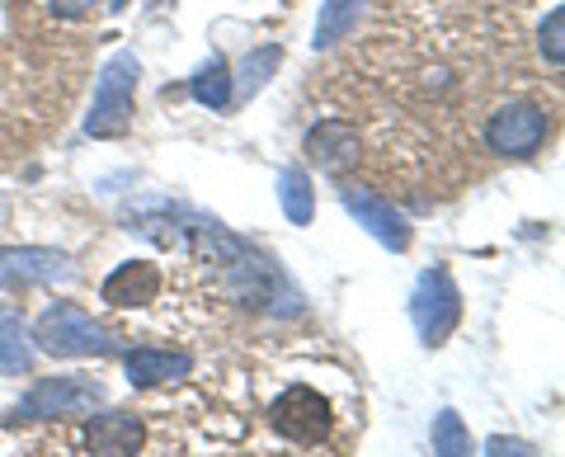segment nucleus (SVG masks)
Returning <instances> with one entry per match:
<instances>
[{
  "mask_svg": "<svg viewBox=\"0 0 565 457\" xmlns=\"http://www.w3.org/2000/svg\"><path fill=\"white\" fill-rule=\"evenodd\" d=\"M546 132H552V118H546L542 104H527V99H514L504 104V109H494L490 123H486V142L494 156H514V161H523V156L542 151Z\"/></svg>",
  "mask_w": 565,
  "mask_h": 457,
  "instance_id": "5",
  "label": "nucleus"
},
{
  "mask_svg": "<svg viewBox=\"0 0 565 457\" xmlns=\"http://www.w3.org/2000/svg\"><path fill=\"white\" fill-rule=\"evenodd\" d=\"M99 0H52V10L62 14V20H81V14H90Z\"/></svg>",
  "mask_w": 565,
  "mask_h": 457,
  "instance_id": "21",
  "label": "nucleus"
},
{
  "mask_svg": "<svg viewBox=\"0 0 565 457\" xmlns=\"http://www.w3.org/2000/svg\"><path fill=\"white\" fill-rule=\"evenodd\" d=\"M109 10H128V0H109Z\"/></svg>",
  "mask_w": 565,
  "mask_h": 457,
  "instance_id": "22",
  "label": "nucleus"
},
{
  "mask_svg": "<svg viewBox=\"0 0 565 457\" xmlns=\"http://www.w3.org/2000/svg\"><path fill=\"white\" fill-rule=\"evenodd\" d=\"M278 203H282V217L292 226H311L316 217V189H311V174L302 166H288L278 174Z\"/></svg>",
  "mask_w": 565,
  "mask_h": 457,
  "instance_id": "14",
  "label": "nucleus"
},
{
  "mask_svg": "<svg viewBox=\"0 0 565 457\" xmlns=\"http://www.w3.org/2000/svg\"><path fill=\"white\" fill-rule=\"evenodd\" d=\"M340 199H344V208H349V217H359V226H363V232L373 236L377 245H386V251H396V255L411 251V222L396 213V203H386L382 193L359 189V184L340 189Z\"/></svg>",
  "mask_w": 565,
  "mask_h": 457,
  "instance_id": "8",
  "label": "nucleus"
},
{
  "mask_svg": "<svg viewBox=\"0 0 565 457\" xmlns=\"http://www.w3.org/2000/svg\"><path fill=\"white\" fill-rule=\"evenodd\" d=\"M104 406V386L95 378H39L20 401L24 419H66V415H95Z\"/></svg>",
  "mask_w": 565,
  "mask_h": 457,
  "instance_id": "4",
  "label": "nucleus"
},
{
  "mask_svg": "<svg viewBox=\"0 0 565 457\" xmlns=\"http://www.w3.org/2000/svg\"><path fill=\"white\" fill-rule=\"evenodd\" d=\"M147 444V425L128 411H99L85 425V453L90 457H137Z\"/></svg>",
  "mask_w": 565,
  "mask_h": 457,
  "instance_id": "9",
  "label": "nucleus"
},
{
  "mask_svg": "<svg viewBox=\"0 0 565 457\" xmlns=\"http://www.w3.org/2000/svg\"><path fill=\"white\" fill-rule=\"evenodd\" d=\"M76 278V265L47 245H0V288H39Z\"/></svg>",
  "mask_w": 565,
  "mask_h": 457,
  "instance_id": "6",
  "label": "nucleus"
},
{
  "mask_svg": "<svg viewBox=\"0 0 565 457\" xmlns=\"http://www.w3.org/2000/svg\"><path fill=\"white\" fill-rule=\"evenodd\" d=\"M359 10L363 0H321V14H316V47H334L344 33L359 24Z\"/></svg>",
  "mask_w": 565,
  "mask_h": 457,
  "instance_id": "16",
  "label": "nucleus"
},
{
  "mask_svg": "<svg viewBox=\"0 0 565 457\" xmlns=\"http://www.w3.org/2000/svg\"><path fill=\"white\" fill-rule=\"evenodd\" d=\"M33 368V340L29 326L14 307H0V373H29Z\"/></svg>",
  "mask_w": 565,
  "mask_h": 457,
  "instance_id": "13",
  "label": "nucleus"
},
{
  "mask_svg": "<svg viewBox=\"0 0 565 457\" xmlns=\"http://www.w3.org/2000/svg\"><path fill=\"white\" fill-rule=\"evenodd\" d=\"M307 156L316 166H321L326 174H344L359 166V156H363V142H359V128L344 118H326V123H316V128L307 132Z\"/></svg>",
  "mask_w": 565,
  "mask_h": 457,
  "instance_id": "10",
  "label": "nucleus"
},
{
  "mask_svg": "<svg viewBox=\"0 0 565 457\" xmlns=\"http://www.w3.org/2000/svg\"><path fill=\"white\" fill-rule=\"evenodd\" d=\"M486 457H533V444H523V438H509V434H494L486 444Z\"/></svg>",
  "mask_w": 565,
  "mask_h": 457,
  "instance_id": "20",
  "label": "nucleus"
},
{
  "mask_svg": "<svg viewBox=\"0 0 565 457\" xmlns=\"http://www.w3.org/2000/svg\"><path fill=\"white\" fill-rule=\"evenodd\" d=\"M274 429L292 444H321L330 434V401L316 392V386H288L278 401H274Z\"/></svg>",
  "mask_w": 565,
  "mask_h": 457,
  "instance_id": "7",
  "label": "nucleus"
},
{
  "mask_svg": "<svg viewBox=\"0 0 565 457\" xmlns=\"http://www.w3.org/2000/svg\"><path fill=\"white\" fill-rule=\"evenodd\" d=\"M278 62H282V47H259V52H250V57L241 62V72L232 76V91H236L241 99L259 95L264 85H269V76L278 72Z\"/></svg>",
  "mask_w": 565,
  "mask_h": 457,
  "instance_id": "17",
  "label": "nucleus"
},
{
  "mask_svg": "<svg viewBox=\"0 0 565 457\" xmlns=\"http://www.w3.org/2000/svg\"><path fill=\"white\" fill-rule=\"evenodd\" d=\"M542 57L552 66H565V10L556 6L542 24Z\"/></svg>",
  "mask_w": 565,
  "mask_h": 457,
  "instance_id": "19",
  "label": "nucleus"
},
{
  "mask_svg": "<svg viewBox=\"0 0 565 457\" xmlns=\"http://www.w3.org/2000/svg\"><path fill=\"white\" fill-rule=\"evenodd\" d=\"M33 344L43 349L52 359H104L114 354L118 340L104 330L99 321L85 307L76 302H57L39 316V326H33Z\"/></svg>",
  "mask_w": 565,
  "mask_h": 457,
  "instance_id": "2",
  "label": "nucleus"
},
{
  "mask_svg": "<svg viewBox=\"0 0 565 457\" xmlns=\"http://www.w3.org/2000/svg\"><path fill=\"white\" fill-rule=\"evenodd\" d=\"M122 368H128V382L132 386H161V382H180L193 373V354H184V349H128L122 354Z\"/></svg>",
  "mask_w": 565,
  "mask_h": 457,
  "instance_id": "12",
  "label": "nucleus"
},
{
  "mask_svg": "<svg viewBox=\"0 0 565 457\" xmlns=\"http://www.w3.org/2000/svg\"><path fill=\"white\" fill-rule=\"evenodd\" d=\"M411 321L419 330V340L438 349L444 344L457 321H462V293H457L452 274L448 269H424L415 278V293H411Z\"/></svg>",
  "mask_w": 565,
  "mask_h": 457,
  "instance_id": "3",
  "label": "nucleus"
},
{
  "mask_svg": "<svg viewBox=\"0 0 565 457\" xmlns=\"http://www.w3.org/2000/svg\"><path fill=\"white\" fill-rule=\"evenodd\" d=\"M161 269L151 265V259H128V265H118L109 278H104V302L109 307H122V311H132V307H151L156 297H161Z\"/></svg>",
  "mask_w": 565,
  "mask_h": 457,
  "instance_id": "11",
  "label": "nucleus"
},
{
  "mask_svg": "<svg viewBox=\"0 0 565 457\" xmlns=\"http://www.w3.org/2000/svg\"><path fill=\"white\" fill-rule=\"evenodd\" d=\"M434 457H476L471 453V434L457 411H438L434 415Z\"/></svg>",
  "mask_w": 565,
  "mask_h": 457,
  "instance_id": "18",
  "label": "nucleus"
},
{
  "mask_svg": "<svg viewBox=\"0 0 565 457\" xmlns=\"http://www.w3.org/2000/svg\"><path fill=\"white\" fill-rule=\"evenodd\" d=\"M137 76H141V62L132 57V52H114V57L99 66L95 104H90V118H85V132L99 137V142H114V137H122L132 128Z\"/></svg>",
  "mask_w": 565,
  "mask_h": 457,
  "instance_id": "1",
  "label": "nucleus"
},
{
  "mask_svg": "<svg viewBox=\"0 0 565 457\" xmlns=\"http://www.w3.org/2000/svg\"><path fill=\"white\" fill-rule=\"evenodd\" d=\"M189 95L199 99V104H207V109H232L236 91H232V72H226V62L222 57H207L199 72H193Z\"/></svg>",
  "mask_w": 565,
  "mask_h": 457,
  "instance_id": "15",
  "label": "nucleus"
}]
</instances>
